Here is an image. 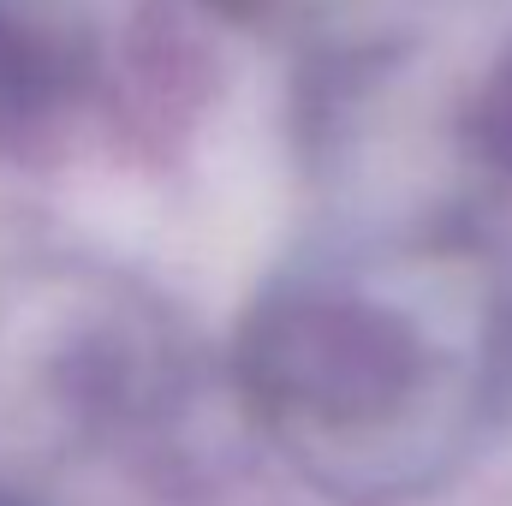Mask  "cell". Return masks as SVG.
Listing matches in <instances>:
<instances>
[{
	"mask_svg": "<svg viewBox=\"0 0 512 506\" xmlns=\"http://www.w3.org/2000/svg\"><path fill=\"white\" fill-rule=\"evenodd\" d=\"M465 143L489 173L512 179V60L477 90V102L465 114Z\"/></svg>",
	"mask_w": 512,
	"mask_h": 506,
	"instance_id": "277c9868",
	"label": "cell"
},
{
	"mask_svg": "<svg viewBox=\"0 0 512 506\" xmlns=\"http://www.w3.org/2000/svg\"><path fill=\"white\" fill-rule=\"evenodd\" d=\"M0 506H42V501H36V489H30L24 477H12V471H0Z\"/></svg>",
	"mask_w": 512,
	"mask_h": 506,
	"instance_id": "5b68a950",
	"label": "cell"
},
{
	"mask_svg": "<svg viewBox=\"0 0 512 506\" xmlns=\"http://www.w3.org/2000/svg\"><path fill=\"white\" fill-rule=\"evenodd\" d=\"M215 6H221V12H245L251 0H215Z\"/></svg>",
	"mask_w": 512,
	"mask_h": 506,
	"instance_id": "8992f818",
	"label": "cell"
},
{
	"mask_svg": "<svg viewBox=\"0 0 512 506\" xmlns=\"http://www.w3.org/2000/svg\"><path fill=\"white\" fill-rule=\"evenodd\" d=\"M66 90V54L0 12V131L36 120Z\"/></svg>",
	"mask_w": 512,
	"mask_h": 506,
	"instance_id": "3957f363",
	"label": "cell"
},
{
	"mask_svg": "<svg viewBox=\"0 0 512 506\" xmlns=\"http://www.w3.org/2000/svg\"><path fill=\"white\" fill-rule=\"evenodd\" d=\"M233 381L262 441L328 501L405 506L465 471L512 393L489 304L346 268L274 280L239 322Z\"/></svg>",
	"mask_w": 512,
	"mask_h": 506,
	"instance_id": "6da1fadb",
	"label": "cell"
},
{
	"mask_svg": "<svg viewBox=\"0 0 512 506\" xmlns=\"http://www.w3.org/2000/svg\"><path fill=\"white\" fill-rule=\"evenodd\" d=\"M179 334L126 280L36 268L0 292V447L90 459L155 429L179 399Z\"/></svg>",
	"mask_w": 512,
	"mask_h": 506,
	"instance_id": "7a4b0ae2",
	"label": "cell"
}]
</instances>
